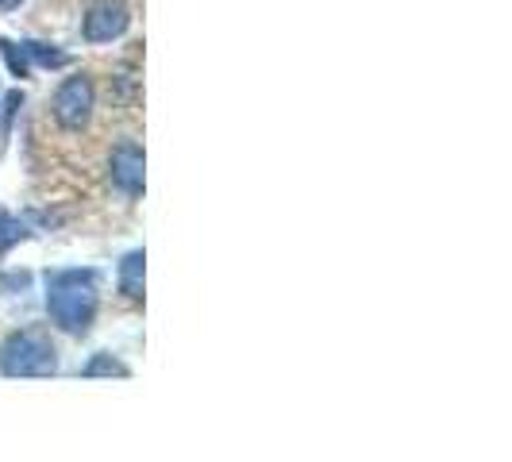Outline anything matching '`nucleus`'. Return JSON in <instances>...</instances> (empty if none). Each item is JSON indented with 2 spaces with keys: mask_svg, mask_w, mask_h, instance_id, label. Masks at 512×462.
<instances>
[{
  "mask_svg": "<svg viewBox=\"0 0 512 462\" xmlns=\"http://www.w3.org/2000/svg\"><path fill=\"white\" fill-rule=\"evenodd\" d=\"M101 308V274L97 270H51L47 274V316L54 328L70 335H85Z\"/></svg>",
  "mask_w": 512,
  "mask_h": 462,
  "instance_id": "obj_1",
  "label": "nucleus"
},
{
  "mask_svg": "<svg viewBox=\"0 0 512 462\" xmlns=\"http://www.w3.org/2000/svg\"><path fill=\"white\" fill-rule=\"evenodd\" d=\"M58 370V347L47 328H20L0 343L4 378H51Z\"/></svg>",
  "mask_w": 512,
  "mask_h": 462,
  "instance_id": "obj_2",
  "label": "nucleus"
},
{
  "mask_svg": "<svg viewBox=\"0 0 512 462\" xmlns=\"http://www.w3.org/2000/svg\"><path fill=\"white\" fill-rule=\"evenodd\" d=\"M93 108H97V89H93V81H89L85 74L66 77V81L54 89L51 112L66 131L85 128V124L93 120Z\"/></svg>",
  "mask_w": 512,
  "mask_h": 462,
  "instance_id": "obj_3",
  "label": "nucleus"
},
{
  "mask_svg": "<svg viewBox=\"0 0 512 462\" xmlns=\"http://www.w3.org/2000/svg\"><path fill=\"white\" fill-rule=\"evenodd\" d=\"M0 54L8 58V70L16 77H27L35 66H39V70H66V66L74 62L66 51H58L51 43H35V39H24V43L0 39Z\"/></svg>",
  "mask_w": 512,
  "mask_h": 462,
  "instance_id": "obj_4",
  "label": "nucleus"
},
{
  "mask_svg": "<svg viewBox=\"0 0 512 462\" xmlns=\"http://www.w3.org/2000/svg\"><path fill=\"white\" fill-rule=\"evenodd\" d=\"M108 178L124 197H139L143 185H147V154H143V147L131 143V139L116 143L112 158H108Z\"/></svg>",
  "mask_w": 512,
  "mask_h": 462,
  "instance_id": "obj_5",
  "label": "nucleus"
},
{
  "mask_svg": "<svg viewBox=\"0 0 512 462\" xmlns=\"http://www.w3.org/2000/svg\"><path fill=\"white\" fill-rule=\"evenodd\" d=\"M128 27H131V8L124 0H93L89 12H85L81 31H85L89 43H112V39H120Z\"/></svg>",
  "mask_w": 512,
  "mask_h": 462,
  "instance_id": "obj_6",
  "label": "nucleus"
},
{
  "mask_svg": "<svg viewBox=\"0 0 512 462\" xmlns=\"http://www.w3.org/2000/svg\"><path fill=\"white\" fill-rule=\"evenodd\" d=\"M39 224H51V220L39 216V212H24V216H16V212H0V255L12 251L16 243L31 239Z\"/></svg>",
  "mask_w": 512,
  "mask_h": 462,
  "instance_id": "obj_7",
  "label": "nucleus"
},
{
  "mask_svg": "<svg viewBox=\"0 0 512 462\" xmlns=\"http://www.w3.org/2000/svg\"><path fill=\"white\" fill-rule=\"evenodd\" d=\"M143 274H147V255L143 251H128L124 262H120V274H116L120 293L128 301H143Z\"/></svg>",
  "mask_w": 512,
  "mask_h": 462,
  "instance_id": "obj_8",
  "label": "nucleus"
},
{
  "mask_svg": "<svg viewBox=\"0 0 512 462\" xmlns=\"http://www.w3.org/2000/svg\"><path fill=\"white\" fill-rule=\"evenodd\" d=\"M81 378H131V370L116 355H93V359L81 366Z\"/></svg>",
  "mask_w": 512,
  "mask_h": 462,
  "instance_id": "obj_9",
  "label": "nucleus"
},
{
  "mask_svg": "<svg viewBox=\"0 0 512 462\" xmlns=\"http://www.w3.org/2000/svg\"><path fill=\"white\" fill-rule=\"evenodd\" d=\"M27 282H31L27 274H4V278H0V285H4V289H24Z\"/></svg>",
  "mask_w": 512,
  "mask_h": 462,
  "instance_id": "obj_10",
  "label": "nucleus"
},
{
  "mask_svg": "<svg viewBox=\"0 0 512 462\" xmlns=\"http://www.w3.org/2000/svg\"><path fill=\"white\" fill-rule=\"evenodd\" d=\"M20 4H24V0H0V8H4V12H16Z\"/></svg>",
  "mask_w": 512,
  "mask_h": 462,
  "instance_id": "obj_11",
  "label": "nucleus"
}]
</instances>
